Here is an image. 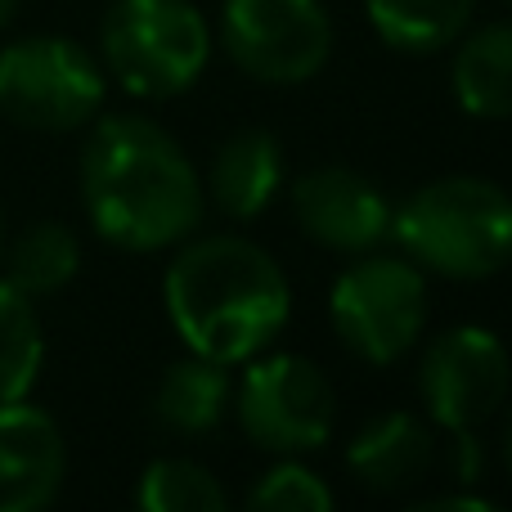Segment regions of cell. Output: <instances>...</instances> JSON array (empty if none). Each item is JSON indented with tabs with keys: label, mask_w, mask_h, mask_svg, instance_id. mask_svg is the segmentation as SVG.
<instances>
[{
	"label": "cell",
	"mask_w": 512,
	"mask_h": 512,
	"mask_svg": "<svg viewBox=\"0 0 512 512\" xmlns=\"http://www.w3.org/2000/svg\"><path fill=\"white\" fill-rule=\"evenodd\" d=\"M81 207L104 243L162 252L198 234L207 194L189 153L158 122L135 113L99 117L81 149Z\"/></svg>",
	"instance_id": "obj_1"
},
{
	"label": "cell",
	"mask_w": 512,
	"mask_h": 512,
	"mask_svg": "<svg viewBox=\"0 0 512 512\" xmlns=\"http://www.w3.org/2000/svg\"><path fill=\"white\" fill-rule=\"evenodd\" d=\"M162 306L185 351L234 369L279 342L292 319V283L261 243L189 234L162 274Z\"/></svg>",
	"instance_id": "obj_2"
},
{
	"label": "cell",
	"mask_w": 512,
	"mask_h": 512,
	"mask_svg": "<svg viewBox=\"0 0 512 512\" xmlns=\"http://www.w3.org/2000/svg\"><path fill=\"white\" fill-rule=\"evenodd\" d=\"M391 239L423 274L477 283L512 265V194L486 176H441L391 212Z\"/></svg>",
	"instance_id": "obj_3"
},
{
	"label": "cell",
	"mask_w": 512,
	"mask_h": 512,
	"mask_svg": "<svg viewBox=\"0 0 512 512\" xmlns=\"http://www.w3.org/2000/svg\"><path fill=\"white\" fill-rule=\"evenodd\" d=\"M212 27L194 0H113L99 27V63L135 99H176L203 77Z\"/></svg>",
	"instance_id": "obj_4"
},
{
	"label": "cell",
	"mask_w": 512,
	"mask_h": 512,
	"mask_svg": "<svg viewBox=\"0 0 512 512\" xmlns=\"http://www.w3.org/2000/svg\"><path fill=\"white\" fill-rule=\"evenodd\" d=\"M328 319L355 360L378 369L405 360L427 328V274L409 256H355L328 288Z\"/></svg>",
	"instance_id": "obj_5"
},
{
	"label": "cell",
	"mask_w": 512,
	"mask_h": 512,
	"mask_svg": "<svg viewBox=\"0 0 512 512\" xmlns=\"http://www.w3.org/2000/svg\"><path fill=\"white\" fill-rule=\"evenodd\" d=\"M234 418L265 454L301 459L324 450L337 427V391L315 360L292 351H261L243 364L234 387Z\"/></svg>",
	"instance_id": "obj_6"
},
{
	"label": "cell",
	"mask_w": 512,
	"mask_h": 512,
	"mask_svg": "<svg viewBox=\"0 0 512 512\" xmlns=\"http://www.w3.org/2000/svg\"><path fill=\"white\" fill-rule=\"evenodd\" d=\"M108 72L72 36H23L0 50V117L45 135L81 131L99 117Z\"/></svg>",
	"instance_id": "obj_7"
},
{
	"label": "cell",
	"mask_w": 512,
	"mask_h": 512,
	"mask_svg": "<svg viewBox=\"0 0 512 512\" xmlns=\"http://www.w3.org/2000/svg\"><path fill=\"white\" fill-rule=\"evenodd\" d=\"M221 45L243 77L301 86L333 59V18L324 0H225Z\"/></svg>",
	"instance_id": "obj_8"
},
{
	"label": "cell",
	"mask_w": 512,
	"mask_h": 512,
	"mask_svg": "<svg viewBox=\"0 0 512 512\" xmlns=\"http://www.w3.org/2000/svg\"><path fill=\"white\" fill-rule=\"evenodd\" d=\"M512 391V355L490 328L459 324L432 337L418 360V400L427 423L445 432H477Z\"/></svg>",
	"instance_id": "obj_9"
},
{
	"label": "cell",
	"mask_w": 512,
	"mask_h": 512,
	"mask_svg": "<svg viewBox=\"0 0 512 512\" xmlns=\"http://www.w3.org/2000/svg\"><path fill=\"white\" fill-rule=\"evenodd\" d=\"M292 216L301 234L337 256L378 252L391 239V212L378 185L351 167H315L292 180Z\"/></svg>",
	"instance_id": "obj_10"
},
{
	"label": "cell",
	"mask_w": 512,
	"mask_h": 512,
	"mask_svg": "<svg viewBox=\"0 0 512 512\" xmlns=\"http://www.w3.org/2000/svg\"><path fill=\"white\" fill-rule=\"evenodd\" d=\"M68 477V445L41 405H0V512H36L54 504Z\"/></svg>",
	"instance_id": "obj_11"
},
{
	"label": "cell",
	"mask_w": 512,
	"mask_h": 512,
	"mask_svg": "<svg viewBox=\"0 0 512 512\" xmlns=\"http://www.w3.org/2000/svg\"><path fill=\"white\" fill-rule=\"evenodd\" d=\"M436 463V432L414 409H387L369 418L346 445V468L373 495H405L427 481Z\"/></svg>",
	"instance_id": "obj_12"
},
{
	"label": "cell",
	"mask_w": 512,
	"mask_h": 512,
	"mask_svg": "<svg viewBox=\"0 0 512 512\" xmlns=\"http://www.w3.org/2000/svg\"><path fill=\"white\" fill-rule=\"evenodd\" d=\"M283 189V149L270 131H234L216 144L203 194L230 221H256Z\"/></svg>",
	"instance_id": "obj_13"
},
{
	"label": "cell",
	"mask_w": 512,
	"mask_h": 512,
	"mask_svg": "<svg viewBox=\"0 0 512 512\" xmlns=\"http://www.w3.org/2000/svg\"><path fill=\"white\" fill-rule=\"evenodd\" d=\"M234 396L230 364H216L207 355L189 351L185 360L167 364V373L153 387V423L176 436H207L225 423Z\"/></svg>",
	"instance_id": "obj_14"
},
{
	"label": "cell",
	"mask_w": 512,
	"mask_h": 512,
	"mask_svg": "<svg viewBox=\"0 0 512 512\" xmlns=\"http://www.w3.org/2000/svg\"><path fill=\"white\" fill-rule=\"evenodd\" d=\"M450 63L454 99L468 117L508 122L512 117V18L463 32Z\"/></svg>",
	"instance_id": "obj_15"
},
{
	"label": "cell",
	"mask_w": 512,
	"mask_h": 512,
	"mask_svg": "<svg viewBox=\"0 0 512 512\" xmlns=\"http://www.w3.org/2000/svg\"><path fill=\"white\" fill-rule=\"evenodd\" d=\"M5 279L23 288L32 301L63 292L81 270V239L63 221H32L5 239Z\"/></svg>",
	"instance_id": "obj_16"
},
{
	"label": "cell",
	"mask_w": 512,
	"mask_h": 512,
	"mask_svg": "<svg viewBox=\"0 0 512 512\" xmlns=\"http://www.w3.org/2000/svg\"><path fill=\"white\" fill-rule=\"evenodd\" d=\"M477 0H364L369 27L400 54H436L472 23Z\"/></svg>",
	"instance_id": "obj_17"
},
{
	"label": "cell",
	"mask_w": 512,
	"mask_h": 512,
	"mask_svg": "<svg viewBox=\"0 0 512 512\" xmlns=\"http://www.w3.org/2000/svg\"><path fill=\"white\" fill-rule=\"evenodd\" d=\"M45 364V333L36 301L0 274V405L27 400Z\"/></svg>",
	"instance_id": "obj_18"
},
{
	"label": "cell",
	"mask_w": 512,
	"mask_h": 512,
	"mask_svg": "<svg viewBox=\"0 0 512 512\" xmlns=\"http://www.w3.org/2000/svg\"><path fill=\"white\" fill-rule=\"evenodd\" d=\"M135 504L144 512H221L230 504L225 486L194 459H153L140 472Z\"/></svg>",
	"instance_id": "obj_19"
},
{
	"label": "cell",
	"mask_w": 512,
	"mask_h": 512,
	"mask_svg": "<svg viewBox=\"0 0 512 512\" xmlns=\"http://www.w3.org/2000/svg\"><path fill=\"white\" fill-rule=\"evenodd\" d=\"M248 508H256V512H328L333 508V490L301 459H283V463H274L270 472L256 477V486L248 490Z\"/></svg>",
	"instance_id": "obj_20"
},
{
	"label": "cell",
	"mask_w": 512,
	"mask_h": 512,
	"mask_svg": "<svg viewBox=\"0 0 512 512\" xmlns=\"http://www.w3.org/2000/svg\"><path fill=\"white\" fill-rule=\"evenodd\" d=\"M418 508H472V512H490L486 495H463V490H445V495H432V499H418Z\"/></svg>",
	"instance_id": "obj_21"
},
{
	"label": "cell",
	"mask_w": 512,
	"mask_h": 512,
	"mask_svg": "<svg viewBox=\"0 0 512 512\" xmlns=\"http://www.w3.org/2000/svg\"><path fill=\"white\" fill-rule=\"evenodd\" d=\"M14 9H18V0H0V27L14 18Z\"/></svg>",
	"instance_id": "obj_22"
},
{
	"label": "cell",
	"mask_w": 512,
	"mask_h": 512,
	"mask_svg": "<svg viewBox=\"0 0 512 512\" xmlns=\"http://www.w3.org/2000/svg\"><path fill=\"white\" fill-rule=\"evenodd\" d=\"M504 459H508V472H512V418H508V432H504Z\"/></svg>",
	"instance_id": "obj_23"
},
{
	"label": "cell",
	"mask_w": 512,
	"mask_h": 512,
	"mask_svg": "<svg viewBox=\"0 0 512 512\" xmlns=\"http://www.w3.org/2000/svg\"><path fill=\"white\" fill-rule=\"evenodd\" d=\"M0 252H5V212H0Z\"/></svg>",
	"instance_id": "obj_24"
},
{
	"label": "cell",
	"mask_w": 512,
	"mask_h": 512,
	"mask_svg": "<svg viewBox=\"0 0 512 512\" xmlns=\"http://www.w3.org/2000/svg\"><path fill=\"white\" fill-rule=\"evenodd\" d=\"M499 5H508V9H512V0H499Z\"/></svg>",
	"instance_id": "obj_25"
}]
</instances>
